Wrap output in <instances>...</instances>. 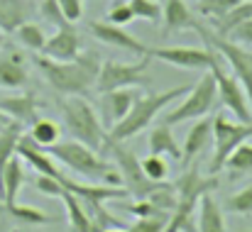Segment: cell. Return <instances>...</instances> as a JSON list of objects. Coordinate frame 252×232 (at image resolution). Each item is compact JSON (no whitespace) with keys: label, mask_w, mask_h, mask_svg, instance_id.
<instances>
[{"label":"cell","mask_w":252,"mask_h":232,"mask_svg":"<svg viewBox=\"0 0 252 232\" xmlns=\"http://www.w3.org/2000/svg\"><path fill=\"white\" fill-rule=\"evenodd\" d=\"M34 64H37L39 74L44 76V81L62 98H69V95H84L86 98L91 93V88L95 86L103 59L95 52H81L71 61H57V59L39 54L34 59Z\"/></svg>","instance_id":"1"},{"label":"cell","mask_w":252,"mask_h":232,"mask_svg":"<svg viewBox=\"0 0 252 232\" xmlns=\"http://www.w3.org/2000/svg\"><path fill=\"white\" fill-rule=\"evenodd\" d=\"M191 90V86H176V88H169L162 93H147V95H137L130 113L118 120L115 125H110V132H108V140L113 142H125V140H132L135 135H140L145 127L152 125V120L167 108L171 100H179L184 98L186 93Z\"/></svg>","instance_id":"2"},{"label":"cell","mask_w":252,"mask_h":232,"mask_svg":"<svg viewBox=\"0 0 252 232\" xmlns=\"http://www.w3.org/2000/svg\"><path fill=\"white\" fill-rule=\"evenodd\" d=\"M59 108H62L64 127L71 135V140L81 142V145L95 149V152L105 145L108 135L100 125V117L84 95H69L59 103Z\"/></svg>","instance_id":"3"},{"label":"cell","mask_w":252,"mask_h":232,"mask_svg":"<svg viewBox=\"0 0 252 232\" xmlns=\"http://www.w3.org/2000/svg\"><path fill=\"white\" fill-rule=\"evenodd\" d=\"M47 154L52 156L54 161L69 166L71 171L81 174L86 178L95 181V178H105L115 166L108 161V159H100L95 149L86 147L76 140H59L57 145L47 147Z\"/></svg>","instance_id":"4"},{"label":"cell","mask_w":252,"mask_h":232,"mask_svg":"<svg viewBox=\"0 0 252 232\" xmlns=\"http://www.w3.org/2000/svg\"><path fill=\"white\" fill-rule=\"evenodd\" d=\"M196 32L201 34V39L206 42V47L216 49V52L220 54L223 64L230 66L233 76L240 81V86H243V90H245V95H248V103H250V108H252V52L245 49L243 44L228 39V37L216 34L213 29H208V27H203V25H198Z\"/></svg>","instance_id":"5"},{"label":"cell","mask_w":252,"mask_h":232,"mask_svg":"<svg viewBox=\"0 0 252 232\" xmlns=\"http://www.w3.org/2000/svg\"><path fill=\"white\" fill-rule=\"evenodd\" d=\"M216 98H218V88H216V78L213 74L206 69L203 76L198 78V83L181 98V103L169 110L167 115L162 117V122L174 127V125H181L186 120H198V117H206L211 113V108L216 105Z\"/></svg>","instance_id":"6"},{"label":"cell","mask_w":252,"mask_h":232,"mask_svg":"<svg viewBox=\"0 0 252 232\" xmlns=\"http://www.w3.org/2000/svg\"><path fill=\"white\" fill-rule=\"evenodd\" d=\"M252 137V122H240L238 117L230 120L225 113H218L213 117V159L208 171L216 176L218 171H223L228 156L233 154L243 142H248Z\"/></svg>","instance_id":"7"},{"label":"cell","mask_w":252,"mask_h":232,"mask_svg":"<svg viewBox=\"0 0 252 232\" xmlns=\"http://www.w3.org/2000/svg\"><path fill=\"white\" fill-rule=\"evenodd\" d=\"M103 147L110 152L113 161H115V169H118V174H120V178H123V186L127 188V193H130L132 198H145V196H150L152 191H157V188L164 183V181H152V178H147L145 171H142L140 156L135 154L132 149H127L123 142L105 140Z\"/></svg>","instance_id":"8"},{"label":"cell","mask_w":252,"mask_h":232,"mask_svg":"<svg viewBox=\"0 0 252 232\" xmlns=\"http://www.w3.org/2000/svg\"><path fill=\"white\" fill-rule=\"evenodd\" d=\"M208 71L216 78V88H218V98H220L223 108L230 110L240 122H252V108H250V103H248V95H245L240 81L233 76V74L225 71L223 59H220V54L216 49H211V66H208Z\"/></svg>","instance_id":"9"},{"label":"cell","mask_w":252,"mask_h":232,"mask_svg":"<svg viewBox=\"0 0 252 232\" xmlns=\"http://www.w3.org/2000/svg\"><path fill=\"white\" fill-rule=\"evenodd\" d=\"M150 57H142L137 64H125V61H103L100 71L95 78V90L108 93L118 88H132L140 83H147V69H150Z\"/></svg>","instance_id":"10"},{"label":"cell","mask_w":252,"mask_h":232,"mask_svg":"<svg viewBox=\"0 0 252 232\" xmlns=\"http://www.w3.org/2000/svg\"><path fill=\"white\" fill-rule=\"evenodd\" d=\"M147 57L171 64L184 71H206L211 66V49L203 47H147Z\"/></svg>","instance_id":"11"},{"label":"cell","mask_w":252,"mask_h":232,"mask_svg":"<svg viewBox=\"0 0 252 232\" xmlns=\"http://www.w3.org/2000/svg\"><path fill=\"white\" fill-rule=\"evenodd\" d=\"M88 32L98 42H103L108 47H118V49L132 52L137 57H147V44H142L135 34H130L120 25H113V22H105V20H91L88 22Z\"/></svg>","instance_id":"12"},{"label":"cell","mask_w":252,"mask_h":232,"mask_svg":"<svg viewBox=\"0 0 252 232\" xmlns=\"http://www.w3.org/2000/svg\"><path fill=\"white\" fill-rule=\"evenodd\" d=\"M62 186L74 193L84 205H98V203H105V201H115V198H125L130 196L127 188L123 186H108V183H81V181H71L66 176L59 178Z\"/></svg>","instance_id":"13"},{"label":"cell","mask_w":252,"mask_h":232,"mask_svg":"<svg viewBox=\"0 0 252 232\" xmlns=\"http://www.w3.org/2000/svg\"><path fill=\"white\" fill-rule=\"evenodd\" d=\"M27 78H30L27 59L17 49L2 44V49H0V88L20 90L27 86Z\"/></svg>","instance_id":"14"},{"label":"cell","mask_w":252,"mask_h":232,"mask_svg":"<svg viewBox=\"0 0 252 232\" xmlns=\"http://www.w3.org/2000/svg\"><path fill=\"white\" fill-rule=\"evenodd\" d=\"M81 54V37L74 25L57 29L52 37H47V44L42 49V57L57 59V61H71Z\"/></svg>","instance_id":"15"},{"label":"cell","mask_w":252,"mask_h":232,"mask_svg":"<svg viewBox=\"0 0 252 232\" xmlns=\"http://www.w3.org/2000/svg\"><path fill=\"white\" fill-rule=\"evenodd\" d=\"M218 186H220V181H218L213 174H211L208 178H203L201 171H198V166L193 164L191 169H186V171L176 178L174 191H176V198H184V201H193V203H198L201 196L213 193Z\"/></svg>","instance_id":"16"},{"label":"cell","mask_w":252,"mask_h":232,"mask_svg":"<svg viewBox=\"0 0 252 232\" xmlns=\"http://www.w3.org/2000/svg\"><path fill=\"white\" fill-rule=\"evenodd\" d=\"M42 105H44V103L37 100L34 93H22V95H5V98H0V110H2L10 120L20 122L22 127H25V125H32L34 120H39L37 110H39Z\"/></svg>","instance_id":"17"},{"label":"cell","mask_w":252,"mask_h":232,"mask_svg":"<svg viewBox=\"0 0 252 232\" xmlns=\"http://www.w3.org/2000/svg\"><path fill=\"white\" fill-rule=\"evenodd\" d=\"M17 156H20L22 161H27L37 174H44V176H52V178H62V176H64V174L57 169V161L47 154V149H42L39 145H34L27 135H22L20 142H17Z\"/></svg>","instance_id":"18"},{"label":"cell","mask_w":252,"mask_h":232,"mask_svg":"<svg viewBox=\"0 0 252 232\" xmlns=\"http://www.w3.org/2000/svg\"><path fill=\"white\" fill-rule=\"evenodd\" d=\"M213 140V120L211 117H198L191 130L186 132V140H184V147H181V164L189 166L191 159L201 154Z\"/></svg>","instance_id":"19"},{"label":"cell","mask_w":252,"mask_h":232,"mask_svg":"<svg viewBox=\"0 0 252 232\" xmlns=\"http://www.w3.org/2000/svg\"><path fill=\"white\" fill-rule=\"evenodd\" d=\"M162 20H164V34L171 32H184V29H193L201 25L196 22L193 12L189 10V5L184 0H164L162 2Z\"/></svg>","instance_id":"20"},{"label":"cell","mask_w":252,"mask_h":232,"mask_svg":"<svg viewBox=\"0 0 252 232\" xmlns=\"http://www.w3.org/2000/svg\"><path fill=\"white\" fill-rule=\"evenodd\" d=\"M22 186H25V166H22V159L15 154L5 164L2 176H0V203L2 205L17 203V193Z\"/></svg>","instance_id":"21"},{"label":"cell","mask_w":252,"mask_h":232,"mask_svg":"<svg viewBox=\"0 0 252 232\" xmlns=\"http://www.w3.org/2000/svg\"><path fill=\"white\" fill-rule=\"evenodd\" d=\"M34 7L30 0H0V32L12 34L20 25L30 22Z\"/></svg>","instance_id":"22"},{"label":"cell","mask_w":252,"mask_h":232,"mask_svg":"<svg viewBox=\"0 0 252 232\" xmlns=\"http://www.w3.org/2000/svg\"><path fill=\"white\" fill-rule=\"evenodd\" d=\"M196 232H228L225 228V213L213 198V193L201 196L198 201V225Z\"/></svg>","instance_id":"23"},{"label":"cell","mask_w":252,"mask_h":232,"mask_svg":"<svg viewBox=\"0 0 252 232\" xmlns=\"http://www.w3.org/2000/svg\"><path fill=\"white\" fill-rule=\"evenodd\" d=\"M147 147H150V154H159V156H171V159H179L181 161V147L171 132L169 125H157L150 130V137H147Z\"/></svg>","instance_id":"24"},{"label":"cell","mask_w":252,"mask_h":232,"mask_svg":"<svg viewBox=\"0 0 252 232\" xmlns=\"http://www.w3.org/2000/svg\"><path fill=\"white\" fill-rule=\"evenodd\" d=\"M135 98H137V90L135 88H118V90L103 93V105H105V113H108V117H110L113 125L130 113Z\"/></svg>","instance_id":"25"},{"label":"cell","mask_w":252,"mask_h":232,"mask_svg":"<svg viewBox=\"0 0 252 232\" xmlns=\"http://www.w3.org/2000/svg\"><path fill=\"white\" fill-rule=\"evenodd\" d=\"M59 198H62V203H64V208H66L69 232H98L93 228V223H91V215L86 213L84 203H81L74 193H69V191L64 188V193H62Z\"/></svg>","instance_id":"26"},{"label":"cell","mask_w":252,"mask_h":232,"mask_svg":"<svg viewBox=\"0 0 252 232\" xmlns=\"http://www.w3.org/2000/svg\"><path fill=\"white\" fill-rule=\"evenodd\" d=\"M252 20V0H240L228 15H223L220 20H216L213 25H216V34H220V37H230V32L235 29V27H240L243 22H248Z\"/></svg>","instance_id":"27"},{"label":"cell","mask_w":252,"mask_h":232,"mask_svg":"<svg viewBox=\"0 0 252 232\" xmlns=\"http://www.w3.org/2000/svg\"><path fill=\"white\" fill-rule=\"evenodd\" d=\"M34 145H39L42 149L57 145L62 140V127L54 122V120H47V117H39L30 125V135H27Z\"/></svg>","instance_id":"28"},{"label":"cell","mask_w":252,"mask_h":232,"mask_svg":"<svg viewBox=\"0 0 252 232\" xmlns=\"http://www.w3.org/2000/svg\"><path fill=\"white\" fill-rule=\"evenodd\" d=\"M0 213L2 215H10L20 223H27V225H52L54 218H49L44 210L34 208V205H20V203H12V205H0Z\"/></svg>","instance_id":"29"},{"label":"cell","mask_w":252,"mask_h":232,"mask_svg":"<svg viewBox=\"0 0 252 232\" xmlns=\"http://www.w3.org/2000/svg\"><path fill=\"white\" fill-rule=\"evenodd\" d=\"M12 34L17 37V42H20L25 49H30V52H34V54H42V49H44V44H47V34H44L42 25H37V22H32V20L25 22V25H20Z\"/></svg>","instance_id":"30"},{"label":"cell","mask_w":252,"mask_h":232,"mask_svg":"<svg viewBox=\"0 0 252 232\" xmlns=\"http://www.w3.org/2000/svg\"><path fill=\"white\" fill-rule=\"evenodd\" d=\"M22 137V125L20 122H10L7 127L0 130V176H2V169L5 164L17 154V142Z\"/></svg>","instance_id":"31"},{"label":"cell","mask_w":252,"mask_h":232,"mask_svg":"<svg viewBox=\"0 0 252 232\" xmlns=\"http://www.w3.org/2000/svg\"><path fill=\"white\" fill-rule=\"evenodd\" d=\"M223 213L225 215H252V183L240 188L238 193H233L223 203Z\"/></svg>","instance_id":"32"},{"label":"cell","mask_w":252,"mask_h":232,"mask_svg":"<svg viewBox=\"0 0 252 232\" xmlns=\"http://www.w3.org/2000/svg\"><path fill=\"white\" fill-rule=\"evenodd\" d=\"M132 17L135 20H147V22H159L162 20V2L159 0H127Z\"/></svg>","instance_id":"33"},{"label":"cell","mask_w":252,"mask_h":232,"mask_svg":"<svg viewBox=\"0 0 252 232\" xmlns=\"http://www.w3.org/2000/svg\"><path fill=\"white\" fill-rule=\"evenodd\" d=\"M223 169H228L230 174H248V171H252V142H243L233 154L228 156Z\"/></svg>","instance_id":"34"},{"label":"cell","mask_w":252,"mask_h":232,"mask_svg":"<svg viewBox=\"0 0 252 232\" xmlns=\"http://www.w3.org/2000/svg\"><path fill=\"white\" fill-rule=\"evenodd\" d=\"M140 164H142V171H145V176H147V178H152V181H167L169 164H167V159H164V156L147 154L145 159H140Z\"/></svg>","instance_id":"35"},{"label":"cell","mask_w":252,"mask_h":232,"mask_svg":"<svg viewBox=\"0 0 252 232\" xmlns=\"http://www.w3.org/2000/svg\"><path fill=\"white\" fill-rule=\"evenodd\" d=\"M125 213H130V215H135V218H152V215H169L167 210H162V208H157L150 198H135L132 203H123L120 205Z\"/></svg>","instance_id":"36"},{"label":"cell","mask_w":252,"mask_h":232,"mask_svg":"<svg viewBox=\"0 0 252 232\" xmlns=\"http://www.w3.org/2000/svg\"><path fill=\"white\" fill-rule=\"evenodd\" d=\"M39 15H42V20H44V22L54 25L57 29H62V27H69V25H71V22L64 17V12H62V7H59V2H57V0H42V2H39Z\"/></svg>","instance_id":"37"},{"label":"cell","mask_w":252,"mask_h":232,"mask_svg":"<svg viewBox=\"0 0 252 232\" xmlns=\"http://www.w3.org/2000/svg\"><path fill=\"white\" fill-rule=\"evenodd\" d=\"M238 2H240V0H198V10L216 22V20H220L223 15H228Z\"/></svg>","instance_id":"38"},{"label":"cell","mask_w":252,"mask_h":232,"mask_svg":"<svg viewBox=\"0 0 252 232\" xmlns=\"http://www.w3.org/2000/svg\"><path fill=\"white\" fill-rule=\"evenodd\" d=\"M171 215V213H169ZM169 215H152V218H137L125 232H164Z\"/></svg>","instance_id":"39"},{"label":"cell","mask_w":252,"mask_h":232,"mask_svg":"<svg viewBox=\"0 0 252 232\" xmlns=\"http://www.w3.org/2000/svg\"><path fill=\"white\" fill-rule=\"evenodd\" d=\"M34 188H37L42 196H49V198H59V196L64 193L62 181H59V178H52V176H44V174H37Z\"/></svg>","instance_id":"40"},{"label":"cell","mask_w":252,"mask_h":232,"mask_svg":"<svg viewBox=\"0 0 252 232\" xmlns=\"http://www.w3.org/2000/svg\"><path fill=\"white\" fill-rule=\"evenodd\" d=\"M135 17H132V10H130V5L127 2H115L110 10H108V15H105V22H113V25H127V22H132Z\"/></svg>","instance_id":"41"},{"label":"cell","mask_w":252,"mask_h":232,"mask_svg":"<svg viewBox=\"0 0 252 232\" xmlns=\"http://www.w3.org/2000/svg\"><path fill=\"white\" fill-rule=\"evenodd\" d=\"M57 2H59L64 17H66L71 25H76V22L84 17V0H57Z\"/></svg>","instance_id":"42"},{"label":"cell","mask_w":252,"mask_h":232,"mask_svg":"<svg viewBox=\"0 0 252 232\" xmlns=\"http://www.w3.org/2000/svg\"><path fill=\"white\" fill-rule=\"evenodd\" d=\"M228 39H233V42H238V44H243V47H245V44H252V20L243 22L240 27H235Z\"/></svg>","instance_id":"43"},{"label":"cell","mask_w":252,"mask_h":232,"mask_svg":"<svg viewBox=\"0 0 252 232\" xmlns=\"http://www.w3.org/2000/svg\"><path fill=\"white\" fill-rule=\"evenodd\" d=\"M10 122H12V120H10V117H7V115H5V113L0 110V130H2V127H7Z\"/></svg>","instance_id":"44"},{"label":"cell","mask_w":252,"mask_h":232,"mask_svg":"<svg viewBox=\"0 0 252 232\" xmlns=\"http://www.w3.org/2000/svg\"><path fill=\"white\" fill-rule=\"evenodd\" d=\"M103 232H125V228H110V230H103Z\"/></svg>","instance_id":"45"},{"label":"cell","mask_w":252,"mask_h":232,"mask_svg":"<svg viewBox=\"0 0 252 232\" xmlns=\"http://www.w3.org/2000/svg\"><path fill=\"white\" fill-rule=\"evenodd\" d=\"M2 44H5V42H2V34H0V49H2Z\"/></svg>","instance_id":"46"},{"label":"cell","mask_w":252,"mask_h":232,"mask_svg":"<svg viewBox=\"0 0 252 232\" xmlns=\"http://www.w3.org/2000/svg\"><path fill=\"white\" fill-rule=\"evenodd\" d=\"M243 232H252V230H243Z\"/></svg>","instance_id":"47"},{"label":"cell","mask_w":252,"mask_h":232,"mask_svg":"<svg viewBox=\"0 0 252 232\" xmlns=\"http://www.w3.org/2000/svg\"><path fill=\"white\" fill-rule=\"evenodd\" d=\"M159 2H164V0H159Z\"/></svg>","instance_id":"48"}]
</instances>
